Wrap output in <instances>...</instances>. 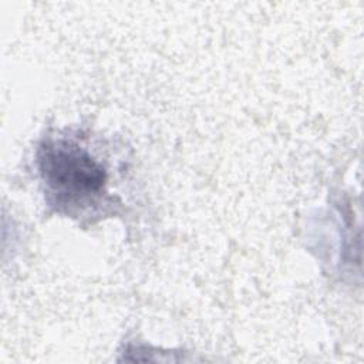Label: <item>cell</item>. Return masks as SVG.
Here are the masks:
<instances>
[{
    "label": "cell",
    "instance_id": "1",
    "mask_svg": "<svg viewBox=\"0 0 364 364\" xmlns=\"http://www.w3.org/2000/svg\"><path fill=\"white\" fill-rule=\"evenodd\" d=\"M38 169L50 193L61 206L94 205L107 185V171L73 139L50 138L38 148Z\"/></svg>",
    "mask_w": 364,
    "mask_h": 364
}]
</instances>
